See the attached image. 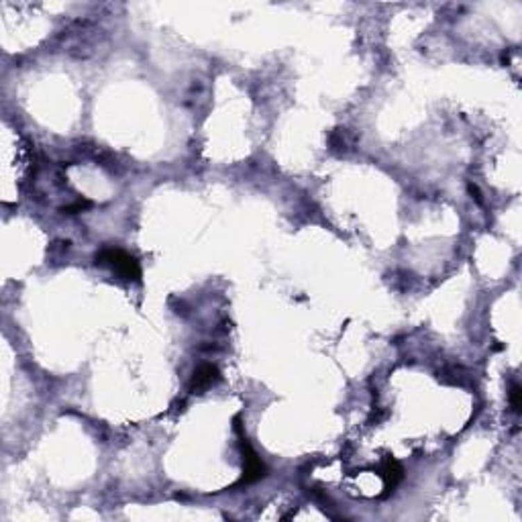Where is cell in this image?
<instances>
[{"label":"cell","mask_w":522,"mask_h":522,"mask_svg":"<svg viewBox=\"0 0 522 522\" xmlns=\"http://www.w3.org/2000/svg\"><path fill=\"white\" fill-rule=\"evenodd\" d=\"M96 261L100 265L112 267L117 273H121L127 280H139L141 278V267H139L137 260L129 253L121 251V249H104L96 255Z\"/></svg>","instance_id":"1"},{"label":"cell","mask_w":522,"mask_h":522,"mask_svg":"<svg viewBox=\"0 0 522 522\" xmlns=\"http://www.w3.org/2000/svg\"><path fill=\"white\" fill-rule=\"evenodd\" d=\"M241 447L245 451V473H243L241 484H253L265 475V465L261 463L260 457L255 455V451L249 447V443L243 435H241Z\"/></svg>","instance_id":"2"},{"label":"cell","mask_w":522,"mask_h":522,"mask_svg":"<svg viewBox=\"0 0 522 522\" xmlns=\"http://www.w3.org/2000/svg\"><path fill=\"white\" fill-rule=\"evenodd\" d=\"M219 382V369L214 367V365H202V367H198L194 373V378H192V384H190V388L192 392H204L208 390L212 384H217Z\"/></svg>","instance_id":"3"},{"label":"cell","mask_w":522,"mask_h":522,"mask_svg":"<svg viewBox=\"0 0 522 522\" xmlns=\"http://www.w3.org/2000/svg\"><path fill=\"white\" fill-rule=\"evenodd\" d=\"M521 386H519V384H512V388H510V404H512V410H514L516 414H521Z\"/></svg>","instance_id":"4"}]
</instances>
